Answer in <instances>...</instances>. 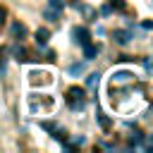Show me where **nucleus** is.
I'll return each mask as SVG.
<instances>
[{
  "label": "nucleus",
  "mask_w": 153,
  "mask_h": 153,
  "mask_svg": "<svg viewBox=\"0 0 153 153\" xmlns=\"http://www.w3.org/2000/svg\"><path fill=\"white\" fill-rule=\"evenodd\" d=\"M48 22H57V10H45V14H43Z\"/></svg>",
  "instance_id": "9"
},
{
  "label": "nucleus",
  "mask_w": 153,
  "mask_h": 153,
  "mask_svg": "<svg viewBox=\"0 0 153 153\" xmlns=\"http://www.w3.org/2000/svg\"><path fill=\"white\" fill-rule=\"evenodd\" d=\"M143 65H146V69H148V72H153V60H151V57H146V62H143Z\"/></svg>",
  "instance_id": "12"
},
{
  "label": "nucleus",
  "mask_w": 153,
  "mask_h": 153,
  "mask_svg": "<svg viewBox=\"0 0 153 153\" xmlns=\"http://www.w3.org/2000/svg\"><path fill=\"white\" fill-rule=\"evenodd\" d=\"M131 38H134V36H131L129 31H124V29H120V31H115V41H117L120 45H127V43H129Z\"/></svg>",
  "instance_id": "4"
},
{
  "label": "nucleus",
  "mask_w": 153,
  "mask_h": 153,
  "mask_svg": "<svg viewBox=\"0 0 153 153\" xmlns=\"http://www.w3.org/2000/svg\"><path fill=\"white\" fill-rule=\"evenodd\" d=\"M67 103H69L72 110H84V108H86L84 91H81V88H69V91H67Z\"/></svg>",
  "instance_id": "1"
},
{
  "label": "nucleus",
  "mask_w": 153,
  "mask_h": 153,
  "mask_svg": "<svg viewBox=\"0 0 153 153\" xmlns=\"http://www.w3.org/2000/svg\"><path fill=\"white\" fill-rule=\"evenodd\" d=\"M143 29H153V22H143Z\"/></svg>",
  "instance_id": "13"
},
{
  "label": "nucleus",
  "mask_w": 153,
  "mask_h": 153,
  "mask_svg": "<svg viewBox=\"0 0 153 153\" xmlns=\"http://www.w3.org/2000/svg\"><path fill=\"white\" fill-rule=\"evenodd\" d=\"M48 36H50V33H48L45 29H38V31H36V43H38V45H45V43H48Z\"/></svg>",
  "instance_id": "6"
},
{
  "label": "nucleus",
  "mask_w": 153,
  "mask_h": 153,
  "mask_svg": "<svg viewBox=\"0 0 153 153\" xmlns=\"http://www.w3.org/2000/svg\"><path fill=\"white\" fill-rule=\"evenodd\" d=\"M2 17H5V10H2V7H0V19H2Z\"/></svg>",
  "instance_id": "14"
},
{
  "label": "nucleus",
  "mask_w": 153,
  "mask_h": 153,
  "mask_svg": "<svg viewBox=\"0 0 153 153\" xmlns=\"http://www.w3.org/2000/svg\"><path fill=\"white\" fill-rule=\"evenodd\" d=\"M98 81H100V74H98V72H93V74H88L86 86H88V88H96V86H98Z\"/></svg>",
  "instance_id": "7"
},
{
  "label": "nucleus",
  "mask_w": 153,
  "mask_h": 153,
  "mask_svg": "<svg viewBox=\"0 0 153 153\" xmlns=\"http://www.w3.org/2000/svg\"><path fill=\"white\" fill-rule=\"evenodd\" d=\"M72 36H74V41H76L79 45H86V43H88V38H91L88 29H84V26H76V29L72 31Z\"/></svg>",
  "instance_id": "3"
},
{
  "label": "nucleus",
  "mask_w": 153,
  "mask_h": 153,
  "mask_svg": "<svg viewBox=\"0 0 153 153\" xmlns=\"http://www.w3.org/2000/svg\"><path fill=\"white\" fill-rule=\"evenodd\" d=\"M84 72V62H79V65H69V74L74 76V74H81Z\"/></svg>",
  "instance_id": "8"
},
{
  "label": "nucleus",
  "mask_w": 153,
  "mask_h": 153,
  "mask_svg": "<svg viewBox=\"0 0 153 153\" xmlns=\"http://www.w3.org/2000/svg\"><path fill=\"white\" fill-rule=\"evenodd\" d=\"M96 55H98V45L86 43V45H84V60H93Z\"/></svg>",
  "instance_id": "5"
},
{
  "label": "nucleus",
  "mask_w": 153,
  "mask_h": 153,
  "mask_svg": "<svg viewBox=\"0 0 153 153\" xmlns=\"http://www.w3.org/2000/svg\"><path fill=\"white\" fill-rule=\"evenodd\" d=\"M12 31H14V33H19V36H24V31H26V29H24L22 24H12Z\"/></svg>",
  "instance_id": "11"
},
{
  "label": "nucleus",
  "mask_w": 153,
  "mask_h": 153,
  "mask_svg": "<svg viewBox=\"0 0 153 153\" xmlns=\"http://www.w3.org/2000/svg\"><path fill=\"white\" fill-rule=\"evenodd\" d=\"M134 79H136V74L131 69H117V72H112V84H127V81H134Z\"/></svg>",
  "instance_id": "2"
},
{
  "label": "nucleus",
  "mask_w": 153,
  "mask_h": 153,
  "mask_svg": "<svg viewBox=\"0 0 153 153\" xmlns=\"http://www.w3.org/2000/svg\"><path fill=\"white\" fill-rule=\"evenodd\" d=\"M48 5H50V10H57V12H60V10L65 7V2H62V0H50Z\"/></svg>",
  "instance_id": "10"
}]
</instances>
